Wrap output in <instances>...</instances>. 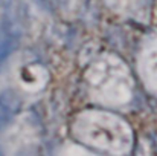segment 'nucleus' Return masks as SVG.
<instances>
[]
</instances>
